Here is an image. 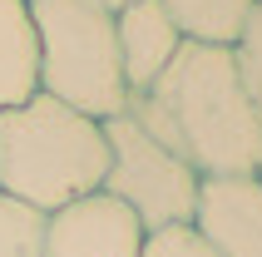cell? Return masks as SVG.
I'll return each mask as SVG.
<instances>
[{
  "mask_svg": "<svg viewBox=\"0 0 262 257\" xmlns=\"http://www.w3.org/2000/svg\"><path fill=\"white\" fill-rule=\"evenodd\" d=\"M129 114L193 163L198 178H257L262 109L252 104L233 45L188 40L168 70L129 99Z\"/></svg>",
  "mask_w": 262,
  "mask_h": 257,
  "instance_id": "cell-1",
  "label": "cell"
},
{
  "mask_svg": "<svg viewBox=\"0 0 262 257\" xmlns=\"http://www.w3.org/2000/svg\"><path fill=\"white\" fill-rule=\"evenodd\" d=\"M109 173V139L104 124L74 114L50 94L0 109V193L35 213H55L64 203L99 193Z\"/></svg>",
  "mask_w": 262,
  "mask_h": 257,
  "instance_id": "cell-2",
  "label": "cell"
},
{
  "mask_svg": "<svg viewBox=\"0 0 262 257\" xmlns=\"http://www.w3.org/2000/svg\"><path fill=\"white\" fill-rule=\"evenodd\" d=\"M35 89L74 114L109 124L129 109V84L114 45V15L89 0H30Z\"/></svg>",
  "mask_w": 262,
  "mask_h": 257,
  "instance_id": "cell-3",
  "label": "cell"
},
{
  "mask_svg": "<svg viewBox=\"0 0 262 257\" xmlns=\"http://www.w3.org/2000/svg\"><path fill=\"white\" fill-rule=\"evenodd\" d=\"M104 139H109L104 193H114L144 223V232L188 228L203 193V178L193 173V163H183L163 139H154L129 109L104 124Z\"/></svg>",
  "mask_w": 262,
  "mask_h": 257,
  "instance_id": "cell-4",
  "label": "cell"
},
{
  "mask_svg": "<svg viewBox=\"0 0 262 257\" xmlns=\"http://www.w3.org/2000/svg\"><path fill=\"white\" fill-rule=\"evenodd\" d=\"M144 243V223L104 188L45 218V257H139Z\"/></svg>",
  "mask_w": 262,
  "mask_h": 257,
  "instance_id": "cell-5",
  "label": "cell"
},
{
  "mask_svg": "<svg viewBox=\"0 0 262 257\" xmlns=\"http://www.w3.org/2000/svg\"><path fill=\"white\" fill-rule=\"evenodd\" d=\"M114 45H119L124 84H129V99H134L178 59L188 35L178 30L173 15L163 10V0H134V5H124L114 15Z\"/></svg>",
  "mask_w": 262,
  "mask_h": 257,
  "instance_id": "cell-6",
  "label": "cell"
},
{
  "mask_svg": "<svg viewBox=\"0 0 262 257\" xmlns=\"http://www.w3.org/2000/svg\"><path fill=\"white\" fill-rule=\"evenodd\" d=\"M193 228L218 247V257H262V183L203 178Z\"/></svg>",
  "mask_w": 262,
  "mask_h": 257,
  "instance_id": "cell-7",
  "label": "cell"
},
{
  "mask_svg": "<svg viewBox=\"0 0 262 257\" xmlns=\"http://www.w3.org/2000/svg\"><path fill=\"white\" fill-rule=\"evenodd\" d=\"M35 94V20L30 0H0V109Z\"/></svg>",
  "mask_w": 262,
  "mask_h": 257,
  "instance_id": "cell-8",
  "label": "cell"
},
{
  "mask_svg": "<svg viewBox=\"0 0 262 257\" xmlns=\"http://www.w3.org/2000/svg\"><path fill=\"white\" fill-rule=\"evenodd\" d=\"M257 0H163V10L178 20V30L198 45H233L248 25Z\"/></svg>",
  "mask_w": 262,
  "mask_h": 257,
  "instance_id": "cell-9",
  "label": "cell"
},
{
  "mask_svg": "<svg viewBox=\"0 0 262 257\" xmlns=\"http://www.w3.org/2000/svg\"><path fill=\"white\" fill-rule=\"evenodd\" d=\"M0 257H45V213L0 193Z\"/></svg>",
  "mask_w": 262,
  "mask_h": 257,
  "instance_id": "cell-10",
  "label": "cell"
},
{
  "mask_svg": "<svg viewBox=\"0 0 262 257\" xmlns=\"http://www.w3.org/2000/svg\"><path fill=\"white\" fill-rule=\"evenodd\" d=\"M233 59H237V70H243V84H248L252 104L262 109V0L252 5L243 35L233 40Z\"/></svg>",
  "mask_w": 262,
  "mask_h": 257,
  "instance_id": "cell-11",
  "label": "cell"
},
{
  "mask_svg": "<svg viewBox=\"0 0 262 257\" xmlns=\"http://www.w3.org/2000/svg\"><path fill=\"white\" fill-rule=\"evenodd\" d=\"M139 257H218V247L208 243L203 232L193 228H163V232H148V243Z\"/></svg>",
  "mask_w": 262,
  "mask_h": 257,
  "instance_id": "cell-12",
  "label": "cell"
},
{
  "mask_svg": "<svg viewBox=\"0 0 262 257\" xmlns=\"http://www.w3.org/2000/svg\"><path fill=\"white\" fill-rule=\"evenodd\" d=\"M89 5H99V10H109V15H119L124 5H134V0H89Z\"/></svg>",
  "mask_w": 262,
  "mask_h": 257,
  "instance_id": "cell-13",
  "label": "cell"
},
{
  "mask_svg": "<svg viewBox=\"0 0 262 257\" xmlns=\"http://www.w3.org/2000/svg\"><path fill=\"white\" fill-rule=\"evenodd\" d=\"M257 183H262V168H257Z\"/></svg>",
  "mask_w": 262,
  "mask_h": 257,
  "instance_id": "cell-14",
  "label": "cell"
}]
</instances>
